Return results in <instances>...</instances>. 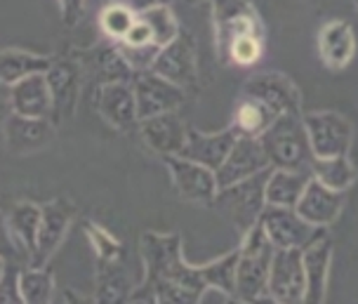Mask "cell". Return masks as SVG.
Returning <instances> with one entry per match:
<instances>
[{
	"label": "cell",
	"instance_id": "obj_1",
	"mask_svg": "<svg viewBox=\"0 0 358 304\" xmlns=\"http://www.w3.org/2000/svg\"><path fill=\"white\" fill-rule=\"evenodd\" d=\"M144 281L134 288L127 302H151V295L161 286H182L203 297L208 290L201 267H191L182 257V236L179 233L146 231L142 236Z\"/></svg>",
	"mask_w": 358,
	"mask_h": 304
},
{
	"label": "cell",
	"instance_id": "obj_2",
	"mask_svg": "<svg viewBox=\"0 0 358 304\" xmlns=\"http://www.w3.org/2000/svg\"><path fill=\"white\" fill-rule=\"evenodd\" d=\"M259 139L271 161V168L311 173V163L316 156H313L309 132H306L304 118H299V111H287L278 116L262 132Z\"/></svg>",
	"mask_w": 358,
	"mask_h": 304
},
{
	"label": "cell",
	"instance_id": "obj_3",
	"mask_svg": "<svg viewBox=\"0 0 358 304\" xmlns=\"http://www.w3.org/2000/svg\"><path fill=\"white\" fill-rule=\"evenodd\" d=\"M273 252H276V245L271 243L264 226L257 222V224L245 233V240H243V245H241L238 274H236V300L273 302V297L266 293Z\"/></svg>",
	"mask_w": 358,
	"mask_h": 304
},
{
	"label": "cell",
	"instance_id": "obj_4",
	"mask_svg": "<svg viewBox=\"0 0 358 304\" xmlns=\"http://www.w3.org/2000/svg\"><path fill=\"white\" fill-rule=\"evenodd\" d=\"M268 175H271V168L262 170V173L248 177V180L236 182V184L222 187L215 196L213 208L241 233L250 231L259 222L264 208L268 205L266 203Z\"/></svg>",
	"mask_w": 358,
	"mask_h": 304
},
{
	"label": "cell",
	"instance_id": "obj_5",
	"mask_svg": "<svg viewBox=\"0 0 358 304\" xmlns=\"http://www.w3.org/2000/svg\"><path fill=\"white\" fill-rule=\"evenodd\" d=\"M213 17L217 31V55L227 61L229 50L245 36L262 38V24L248 0H213Z\"/></svg>",
	"mask_w": 358,
	"mask_h": 304
},
{
	"label": "cell",
	"instance_id": "obj_6",
	"mask_svg": "<svg viewBox=\"0 0 358 304\" xmlns=\"http://www.w3.org/2000/svg\"><path fill=\"white\" fill-rule=\"evenodd\" d=\"M259 224L264 226L266 236L276 248H306L316 238H321L325 229L323 226H313L306 222L295 208H278L266 205L259 217Z\"/></svg>",
	"mask_w": 358,
	"mask_h": 304
},
{
	"label": "cell",
	"instance_id": "obj_7",
	"mask_svg": "<svg viewBox=\"0 0 358 304\" xmlns=\"http://www.w3.org/2000/svg\"><path fill=\"white\" fill-rule=\"evenodd\" d=\"M132 90H134V99H137L139 120L161 116V113L168 111H177L184 104V94H187L184 87L170 83L168 78H163L153 68L134 71Z\"/></svg>",
	"mask_w": 358,
	"mask_h": 304
},
{
	"label": "cell",
	"instance_id": "obj_8",
	"mask_svg": "<svg viewBox=\"0 0 358 304\" xmlns=\"http://www.w3.org/2000/svg\"><path fill=\"white\" fill-rule=\"evenodd\" d=\"M153 71L168 78L184 90H194L198 85V45L196 38L189 31H179V36L165 48H161L156 61H153Z\"/></svg>",
	"mask_w": 358,
	"mask_h": 304
},
{
	"label": "cell",
	"instance_id": "obj_9",
	"mask_svg": "<svg viewBox=\"0 0 358 304\" xmlns=\"http://www.w3.org/2000/svg\"><path fill=\"white\" fill-rule=\"evenodd\" d=\"M266 293L273 297V302H304L306 271L302 248H276Z\"/></svg>",
	"mask_w": 358,
	"mask_h": 304
},
{
	"label": "cell",
	"instance_id": "obj_10",
	"mask_svg": "<svg viewBox=\"0 0 358 304\" xmlns=\"http://www.w3.org/2000/svg\"><path fill=\"white\" fill-rule=\"evenodd\" d=\"M170 170L172 184H175L179 198L198 203V205H213L220 184H217L215 170L201 166L196 161H189L184 156H168L163 158Z\"/></svg>",
	"mask_w": 358,
	"mask_h": 304
},
{
	"label": "cell",
	"instance_id": "obj_11",
	"mask_svg": "<svg viewBox=\"0 0 358 304\" xmlns=\"http://www.w3.org/2000/svg\"><path fill=\"white\" fill-rule=\"evenodd\" d=\"M306 132L316 158L347 156L351 147V123L340 113H309L304 116Z\"/></svg>",
	"mask_w": 358,
	"mask_h": 304
},
{
	"label": "cell",
	"instance_id": "obj_12",
	"mask_svg": "<svg viewBox=\"0 0 358 304\" xmlns=\"http://www.w3.org/2000/svg\"><path fill=\"white\" fill-rule=\"evenodd\" d=\"M266 168H271V161H268L262 139L252 135H238L227 161L215 170L217 184H220V189L236 184V182L248 180V177L257 175Z\"/></svg>",
	"mask_w": 358,
	"mask_h": 304
},
{
	"label": "cell",
	"instance_id": "obj_13",
	"mask_svg": "<svg viewBox=\"0 0 358 304\" xmlns=\"http://www.w3.org/2000/svg\"><path fill=\"white\" fill-rule=\"evenodd\" d=\"M5 109L10 106V113H22L31 118H50L55 113L52 90H50L48 75L34 73L17 80L15 85H5Z\"/></svg>",
	"mask_w": 358,
	"mask_h": 304
},
{
	"label": "cell",
	"instance_id": "obj_14",
	"mask_svg": "<svg viewBox=\"0 0 358 304\" xmlns=\"http://www.w3.org/2000/svg\"><path fill=\"white\" fill-rule=\"evenodd\" d=\"M73 205L64 198H55L43 205V217H41V229H38V243H36V255L31 267H45L50 262V257L55 255L57 248L62 245L64 236H66L69 226L73 222Z\"/></svg>",
	"mask_w": 358,
	"mask_h": 304
},
{
	"label": "cell",
	"instance_id": "obj_15",
	"mask_svg": "<svg viewBox=\"0 0 358 304\" xmlns=\"http://www.w3.org/2000/svg\"><path fill=\"white\" fill-rule=\"evenodd\" d=\"M5 144L10 154L24 156L36 154L55 142V125L50 118H31L22 113H8L5 116Z\"/></svg>",
	"mask_w": 358,
	"mask_h": 304
},
{
	"label": "cell",
	"instance_id": "obj_16",
	"mask_svg": "<svg viewBox=\"0 0 358 304\" xmlns=\"http://www.w3.org/2000/svg\"><path fill=\"white\" fill-rule=\"evenodd\" d=\"M139 135L153 154L168 158L182 154L189 137V128L177 111H168L161 113V116L139 120Z\"/></svg>",
	"mask_w": 358,
	"mask_h": 304
},
{
	"label": "cell",
	"instance_id": "obj_17",
	"mask_svg": "<svg viewBox=\"0 0 358 304\" xmlns=\"http://www.w3.org/2000/svg\"><path fill=\"white\" fill-rule=\"evenodd\" d=\"M48 83L52 90L55 113L52 118L59 120L69 118L78 104L80 83H83V68L76 59H52V66L48 68Z\"/></svg>",
	"mask_w": 358,
	"mask_h": 304
},
{
	"label": "cell",
	"instance_id": "obj_18",
	"mask_svg": "<svg viewBox=\"0 0 358 304\" xmlns=\"http://www.w3.org/2000/svg\"><path fill=\"white\" fill-rule=\"evenodd\" d=\"M243 97L259 99L271 111L283 116L287 111H299V92L283 73H259L243 85Z\"/></svg>",
	"mask_w": 358,
	"mask_h": 304
},
{
	"label": "cell",
	"instance_id": "obj_19",
	"mask_svg": "<svg viewBox=\"0 0 358 304\" xmlns=\"http://www.w3.org/2000/svg\"><path fill=\"white\" fill-rule=\"evenodd\" d=\"M238 135L241 132L236 130L234 125L222 132H201L196 128H189L187 144H184V149L179 156L201 163V166H208L210 170H217L224 161H227L229 151L234 149Z\"/></svg>",
	"mask_w": 358,
	"mask_h": 304
},
{
	"label": "cell",
	"instance_id": "obj_20",
	"mask_svg": "<svg viewBox=\"0 0 358 304\" xmlns=\"http://www.w3.org/2000/svg\"><path fill=\"white\" fill-rule=\"evenodd\" d=\"M97 109L101 118L116 130H130L139 123L137 99L132 83H104L97 90Z\"/></svg>",
	"mask_w": 358,
	"mask_h": 304
},
{
	"label": "cell",
	"instance_id": "obj_21",
	"mask_svg": "<svg viewBox=\"0 0 358 304\" xmlns=\"http://www.w3.org/2000/svg\"><path fill=\"white\" fill-rule=\"evenodd\" d=\"M344 196L342 191L325 187L323 182H318L316 177H311L306 184L302 198L295 205V210L302 215L306 222H311L313 226H330L337 219V215L342 210Z\"/></svg>",
	"mask_w": 358,
	"mask_h": 304
},
{
	"label": "cell",
	"instance_id": "obj_22",
	"mask_svg": "<svg viewBox=\"0 0 358 304\" xmlns=\"http://www.w3.org/2000/svg\"><path fill=\"white\" fill-rule=\"evenodd\" d=\"M41 217H43V205L24 201L12 208L8 212V222H5V231L15 240L17 252H22L29 262H34V255H36Z\"/></svg>",
	"mask_w": 358,
	"mask_h": 304
},
{
	"label": "cell",
	"instance_id": "obj_23",
	"mask_svg": "<svg viewBox=\"0 0 358 304\" xmlns=\"http://www.w3.org/2000/svg\"><path fill=\"white\" fill-rule=\"evenodd\" d=\"M330 257H332V245L325 233L304 248V271H306L304 302H323L325 300V283H328Z\"/></svg>",
	"mask_w": 358,
	"mask_h": 304
},
{
	"label": "cell",
	"instance_id": "obj_24",
	"mask_svg": "<svg viewBox=\"0 0 358 304\" xmlns=\"http://www.w3.org/2000/svg\"><path fill=\"white\" fill-rule=\"evenodd\" d=\"M311 177L313 175L304 173V170H285V168L271 170L266 182V203L278 208H295Z\"/></svg>",
	"mask_w": 358,
	"mask_h": 304
},
{
	"label": "cell",
	"instance_id": "obj_25",
	"mask_svg": "<svg viewBox=\"0 0 358 304\" xmlns=\"http://www.w3.org/2000/svg\"><path fill=\"white\" fill-rule=\"evenodd\" d=\"M318 50L330 68H344L354 57V31L347 22L325 24L318 36Z\"/></svg>",
	"mask_w": 358,
	"mask_h": 304
},
{
	"label": "cell",
	"instance_id": "obj_26",
	"mask_svg": "<svg viewBox=\"0 0 358 304\" xmlns=\"http://www.w3.org/2000/svg\"><path fill=\"white\" fill-rule=\"evenodd\" d=\"M87 59H90V66H92L94 78L99 80V85H104V83H132L134 68L127 64V59L118 48H113V45L94 48V50H90Z\"/></svg>",
	"mask_w": 358,
	"mask_h": 304
},
{
	"label": "cell",
	"instance_id": "obj_27",
	"mask_svg": "<svg viewBox=\"0 0 358 304\" xmlns=\"http://www.w3.org/2000/svg\"><path fill=\"white\" fill-rule=\"evenodd\" d=\"M50 66H52L50 57L27 52V50L8 48L0 55V78H3V85H15L17 80L34 73H48Z\"/></svg>",
	"mask_w": 358,
	"mask_h": 304
},
{
	"label": "cell",
	"instance_id": "obj_28",
	"mask_svg": "<svg viewBox=\"0 0 358 304\" xmlns=\"http://www.w3.org/2000/svg\"><path fill=\"white\" fill-rule=\"evenodd\" d=\"M278 118L276 111H271L266 104H262L259 99L252 97H243L238 109H236V118H234V128L241 132V135H252V137H262L268 125Z\"/></svg>",
	"mask_w": 358,
	"mask_h": 304
},
{
	"label": "cell",
	"instance_id": "obj_29",
	"mask_svg": "<svg viewBox=\"0 0 358 304\" xmlns=\"http://www.w3.org/2000/svg\"><path fill=\"white\" fill-rule=\"evenodd\" d=\"M311 175L316 177L318 182H323L325 187L335 189V191H347L356 180V170L347 156L313 158Z\"/></svg>",
	"mask_w": 358,
	"mask_h": 304
},
{
	"label": "cell",
	"instance_id": "obj_30",
	"mask_svg": "<svg viewBox=\"0 0 358 304\" xmlns=\"http://www.w3.org/2000/svg\"><path fill=\"white\" fill-rule=\"evenodd\" d=\"M238 255H241V248L227 252V255L220 257V259H213V262L203 264L201 274H203V278H206L208 288H217V290H222V293L231 295L234 300H236V274H238Z\"/></svg>",
	"mask_w": 358,
	"mask_h": 304
},
{
	"label": "cell",
	"instance_id": "obj_31",
	"mask_svg": "<svg viewBox=\"0 0 358 304\" xmlns=\"http://www.w3.org/2000/svg\"><path fill=\"white\" fill-rule=\"evenodd\" d=\"M19 293L24 302L45 304L52 300L55 293V278L45 267H31L19 274Z\"/></svg>",
	"mask_w": 358,
	"mask_h": 304
},
{
	"label": "cell",
	"instance_id": "obj_32",
	"mask_svg": "<svg viewBox=\"0 0 358 304\" xmlns=\"http://www.w3.org/2000/svg\"><path fill=\"white\" fill-rule=\"evenodd\" d=\"M137 19H139V15L127 3H123V0H120V3H111V5H106L99 15L101 34L106 38H111V41L120 43L127 34H130V29L134 27Z\"/></svg>",
	"mask_w": 358,
	"mask_h": 304
},
{
	"label": "cell",
	"instance_id": "obj_33",
	"mask_svg": "<svg viewBox=\"0 0 358 304\" xmlns=\"http://www.w3.org/2000/svg\"><path fill=\"white\" fill-rule=\"evenodd\" d=\"M139 19L151 29V36H153V43L158 48H165L168 43H172L175 38L179 36V24L175 15H172L170 5H163V8H151V10H144L139 12Z\"/></svg>",
	"mask_w": 358,
	"mask_h": 304
},
{
	"label": "cell",
	"instance_id": "obj_34",
	"mask_svg": "<svg viewBox=\"0 0 358 304\" xmlns=\"http://www.w3.org/2000/svg\"><path fill=\"white\" fill-rule=\"evenodd\" d=\"M123 283H125V276L116 269V262H106V259H101L99 286H97V295H94V300H99V302L127 300L130 293H127V288L123 286Z\"/></svg>",
	"mask_w": 358,
	"mask_h": 304
},
{
	"label": "cell",
	"instance_id": "obj_35",
	"mask_svg": "<svg viewBox=\"0 0 358 304\" xmlns=\"http://www.w3.org/2000/svg\"><path fill=\"white\" fill-rule=\"evenodd\" d=\"M259 55H262V38L245 36L231 45V50H229V55H227V61H234V64H241V66H250L259 59ZM227 61H224V64H227Z\"/></svg>",
	"mask_w": 358,
	"mask_h": 304
},
{
	"label": "cell",
	"instance_id": "obj_36",
	"mask_svg": "<svg viewBox=\"0 0 358 304\" xmlns=\"http://www.w3.org/2000/svg\"><path fill=\"white\" fill-rule=\"evenodd\" d=\"M87 231H90V238H92V243H94V250L99 252V259L116 262L118 255H120V243H118V240H113L106 231L97 229V224H87Z\"/></svg>",
	"mask_w": 358,
	"mask_h": 304
},
{
	"label": "cell",
	"instance_id": "obj_37",
	"mask_svg": "<svg viewBox=\"0 0 358 304\" xmlns=\"http://www.w3.org/2000/svg\"><path fill=\"white\" fill-rule=\"evenodd\" d=\"M123 45H130V48H144V45H153V36H151V29L146 27L142 19H137L134 22V27L130 29V34H127L123 41Z\"/></svg>",
	"mask_w": 358,
	"mask_h": 304
},
{
	"label": "cell",
	"instance_id": "obj_38",
	"mask_svg": "<svg viewBox=\"0 0 358 304\" xmlns=\"http://www.w3.org/2000/svg\"><path fill=\"white\" fill-rule=\"evenodd\" d=\"M59 8H62V22L66 27H76L83 19V15H85L87 0H59Z\"/></svg>",
	"mask_w": 358,
	"mask_h": 304
},
{
	"label": "cell",
	"instance_id": "obj_39",
	"mask_svg": "<svg viewBox=\"0 0 358 304\" xmlns=\"http://www.w3.org/2000/svg\"><path fill=\"white\" fill-rule=\"evenodd\" d=\"M123 3H127L139 15V12L151 10V8H163V5H172L175 0H123Z\"/></svg>",
	"mask_w": 358,
	"mask_h": 304
}]
</instances>
